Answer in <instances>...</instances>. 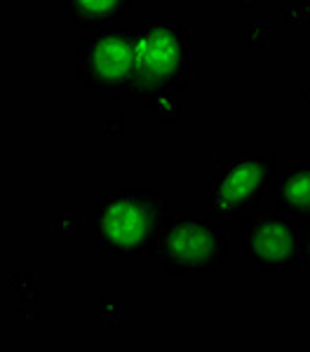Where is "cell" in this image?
Returning a JSON list of instances; mask_svg holds the SVG:
<instances>
[{"label":"cell","instance_id":"4","mask_svg":"<svg viewBox=\"0 0 310 352\" xmlns=\"http://www.w3.org/2000/svg\"><path fill=\"white\" fill-rule=\"evenodd\" d=\"M280 164L270 153H235L214 162L207 184L210 212L228 226H242L278 207Z\"/></svg>","mask_w":310,"mask_h":352},{"label":"cell","instance_id":"3","mask_svg":"<svg viewBox=\"0 0 310 352\" xmlns=\"http://www.w3.org/2000/svg\"><path fill=\"white\" fill-rule=\"evenodd\" d=\"M233 235L212 212H181L174 207L162 221L148 258L167 275H214L228 265Z\"/></svg>","mask_w":310,"mask_h":352},{"label":"cell","instance_id":"2","mask_svg":"<svg viewBox=\"0 0 310 352\" xmlns=\"http://www.w3.org/2000/svg\"><path fill=\"white\" fill-rule=\"evenodd\" d=\"M195 73V26L174 19L137 21L134 101L179 96Z\"/></svg>","mask_w":310,"mask_h":352},{"label":"cell","instance_id":"7","mask_svg":"<svg viewBox=\"0 0 310 352\" xmlns=\"http://www.w3.org/2000/svg\"><path fill=\"white\" fill-rule=\"evenodd\" d=\"M278 212L310 223V155H298L280 172Z\"/></svg>","mask_w":310,"mask_h":352},{"label":"cell","instance_id":"1","mask_svg":"<svg viewBox=\"0 0 310 352\" xmlns=\"http://www.w3.org/2000/svg\"><path fill=\"white\" fill-rule=\"evenodd\" d=\"M174 200L155 188H120L104 192L89 209L87 226L97 249L127 263L148 256Z\"/></svg>","mask_w":310,"mask_h":352},{"label":"cell","instance_id":"9","mask_svg":"<svg viewBox=\"0 0 310 352\" xmlns=\"http://www.w3.org/2000/svg\"><path fill=\"white\" fill-rule=\"evenodd\" d=\"M298 265L310 270V223L306 228V240H303V252H301V261H298Z\"/></svg>","mask_w":310,"mask_h":352},{"label":"cell","instance_id":"5","mask_svg":"<svg viewBox=\"0 0 310 352\" xmlns=\"http://www.w3.org/2000/svg\"><path fill=\"white\" fill-rule=\"evenodd\" d=\"M76 73L89 94L134 101L137 24L122 19L85 31L78 43Z\"/></svg>","mask_w":310,"mask_h":352},{"label":"cell","instance_id":"8","mask_svg":"<svg viewBox=\"0 0 310 352\" xmlns=\"http://www.w3.org/2000/svg\"><path fill=\"white\" fill-rule=\"evenodd\" d=\"M139 0H64V16L82 31L122 21L132 14Z\"/></svg>","mask_w":310,"mask_h":352},{"label":"cell","instance_id":"6","mask_svg":"<svg viewBox=\"0 0 310 352\" xmlns=\"http://www.w3.org/2000/svg\"><path fill=\"white\" fill-rule=\"evenodd\" d=\"M308 223L270 209L240 226L242 252L252 268L261 272H289L298 268Z\"/></svg>","mask_w":310,"mask_h":352}]
</instances>
